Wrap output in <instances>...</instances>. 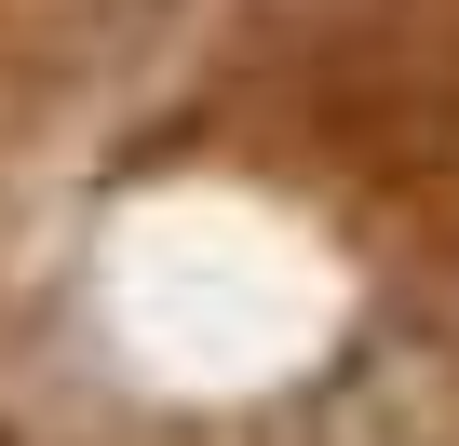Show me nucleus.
Segmentation results:
<instances>
[{
	"label": "nucleus",
	"instance_id": "obj_1",
	"mask_svg": "<svg viewBox=\"0 0 459 446\" xmlns=\"http://www.w3.org/2000/svg\"><path fill=\"white\" fill-rule=\"evenodd\" d=\"M311 446H459V379L419 325H378L311 392Z\"/></svg>",
	"mask_w": 459,
	"mask_h": 446
}]
</instances>
